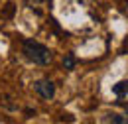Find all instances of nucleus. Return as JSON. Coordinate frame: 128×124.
I'll list each match as a JSON object with an SVG mask.
<instances>
[{"instance_id":"obj_1","label":"nucleus","mask_w":128,"mask_h":124,"mask_svg":"<svg viewBox=\"0 0 128 124\" xmlns=\"http://www.w3.org/2000/svg\"><path fill=\"white\" fill-rule=\"evenodd\" d=\"M22 53L26 59H30L36 65H49L53 59V53L49 51V47L44 44L36 42V40H24L22 42Z\"/></svg>"},{"instance_id":"obj_2","label":"nucleus","mask_w":128,"mask_h":124,"mask_svg":"<svg viewBox=\"0 0 128 124\" xmlns=\"http://www.w3.org/2000/svg\"><path fill=\"white\" fill-rule=\"evenodd\" d=\"M34 91H36V94H38L40 98L51 100V98L55 96V85H53L49 79H38V81L34 83Z\"/></svg>"},{"instance_id":"obj_3","label":"nucleus","mask_w":128,"mask_h":124,"mask_svg":"<svg viewBox=\"0 0 128 124\" xmlns=\"http://www.w3.org/2000/svg\"><path fill=\"white\" fill-rule=\"evenodd\" d=\"M102 120H104V122H112V124H128V114H126V116H122V114L112 112V114H104Z\"/></svg>"},{"instance_id":"obj_4","label":"nucleus","mask_w":128,"mask_h":124,"mask_svg":"<svg viewBox=\"0 0 128 124\" xmlns=\"http://www.w3.org/2000/svg\"><path fill=\"white\" fill-rule=\"evenodd\" d=\"M112 93L116 94V96L128 94V81H118L116 85H112Z\"/></svg>"},{"instance_id":"obj_5","label":"nucleus","mask_w":128,"mask_h":124,"mask_svg":"<svg viewBox=\"0 0 128 124\" xmlns=\"http://www.w3.org/2000/svg\"><path fill=\"white\" fill-rule=\"evenodd\" d=\"M75 63H77V59H75V55H73V53H67V55L63 57V67L67 69V71L75 69Z\"/></svg>"},{"instance_id":"obj_6","label":"nucleus","mask_w":128,"mask_h":124,"mask_svg":"<svg viewBox=\"0 0 128 124\" xmlns=\"http://www.w3.org/2000/svg\"><path fill=\"white\" fill-rule=\"evenodd\" d=\"M126 14H128V2H126Z\"/></svg>"},{"instance_id":"obj_7","label":"nucleus","mask_w":128,"mask_h":124,"mask_svg":"<svg viewBox=\"0 0 128 124\" xmlns=\"http://www.w3.org/2000/svg\"><path fill=\"white\" fill-rule=\"evenodd\" d=\"M126 114H128V106H126Z\"/></svg>"},{"instance_id":"obj_8","label":"nucleus","mask_w":128,"mask_h":124,"mask_svg":"<svg viewBox=\"0 0 128 124\" xmlns=\"http://www.w3.org/2000/svg\"><path fill=\"white\" fill-rule=\"evenodd\" d=\"M0 122H4V120H2V118H0Z\"/></svg>"}]
</instances>
